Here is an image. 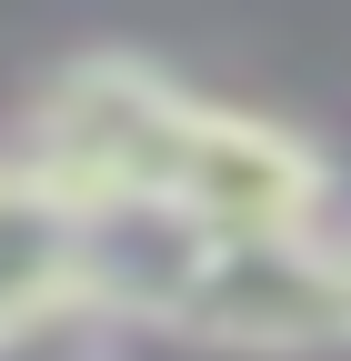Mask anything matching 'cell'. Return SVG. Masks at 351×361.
Masks as SVG:
<instances>
[{
	"label": "cell",
	"instance_id": "6da1fadb",
	"mask_svg": "<svg viewBox=\"0 0 351 361\" xmlns=\"http://www.w3.org/2000/svg\"><path fill=\"white\" fill-rule=\"evenodd\" d=\"M161 331L201 351H251V361L351 351V241L341 231H211L191 291Z\"/></svg>",
	"mask_w": 351,
	"mask_h": 361
},
{
	"label": "cell",
	"instance_id": "7a4b0ae2",
	"mask_svg": "<svg viewBox=\"0 0 351 361\" xmlns=\"http://www.w3.org/2000/svg\"><path fill=\"white\" fill-rule=\"evenodd\" d=\"M191 90L151 71L141 51H80L70 71L40 80V101L20 121V161L51 180L70 211L121 201V191H161L171 180V141H181Z\"/></svg>",
	"mask_w": 351,
	"mask_h": 361
},
{
	"label": "cell",
	"instance_id": "3957f363",
	"mask_svg": "<svg viewBox=\"0 0 351 361\" xmlns=\"http://www.w3.org/2000/svg\"><path fill=\"white\" fill-rule=\"evenodd\" d=\"M161 201H181L211 231H321L331 221V161L291 121H261V111H231V101L191 90Z\"/></svg>",
	"mask_w": 351,
	"mask_h": 361
},
{
	"label": "cell",
	"instance_id": "277c9868",
	"mask_svg": "<svg viewBox=\"0 0 351 361\" xmlns=\"http://www.w3.org/2000/svg\"><path fill=\"white\" fill-rule=\"evenodd\" d=\"M61 291H80V211L11 151L0 161V322Z\"/></svg>",
	"mask_w": 351,
	"mask_h": 361
},
{
	"label": "cell",
	"instance_id": "5b68a950",
	"mask_svg": "<svg viewBox=\"0 0 351 361\" xmlns=\"http://www.w3.org/2000/svg\"><path fill=\"white\" fill-rule=\"evenodd\" d=\"M121 331H130L121 311H101L91 291H61V301L11 311V322H0V361H111Z\"/></svg>",
	"mask_w": 351,
	"mask_h": 361
}]
</instances>
